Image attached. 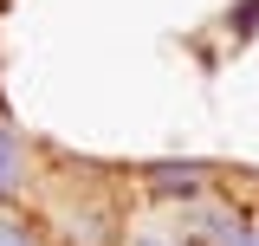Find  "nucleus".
I'll list each match as a JSON object with an SVG mask.
<instances>
[{
    "mask_svg": "<svg viewBox=\"0 0 259 246\" xmlns=\"http://www.w3.org/2000/svg\"><path fill=\"white\" fill-rule=\"evenodd\" d=\"M39 188H52L46 194V214L39 227L52 233V246H123V227L130 214L110 201V188L91 182V175H46Z\"/></svg>",
    "mask_w": 259,
    "mask_h": 246,
    "instance_id": "f257e3e1",
    "label": "nucleus"
},
{
    "mask_svg": "<svg viewBox=\"0 0 259 246\" xmlns=\"http://www.w3.org/2000/svg\"><path fill=\"white\" fill-rule=\"evenodd\" d=\"M130 175H136V188L156 208H175V201H194V194H214L221 188V169L201 162V155H156V162H143Z\"/></svg>",
    "mask_w": 259,
    "mask_h": 246,
    "instance_id": "f03ea898",
    "label": "nucleus"
},
{
    "mask_svg": "<svg viewBox=\"0 0 259 246\" xmlns=\"http://www.w3.org/2000/svg\"><path fill=\"white\" fill-rule=\"evenodd\" d=\"M39 182H46V149L32 143L20 123L0 117V208H20Z\"/></svg>",
    "mask_w": 259,
    "mask_h": 246,
    "instance_id": "7ed1b4c3",
    "label": "nucleus"
},
{
    "mask_svg": "<svg viewBox=\"0 0 259 246\" xmlns=\"http://www.w3.org/2000/svg\"><path fill=\"white\" fill-rule=\"evenodd\" d=\"M123 246H194V240H188V233H182V227H175V220L156 208V214H130Z\"/></svg>",
    "mask_w": 259,
    "mask_h": 246,
    "instance_id": "20e7f679",
    "label": "nucleus"
},
{
    "mask_svg": "<svg viewBox=\"0 0 259 246\" xmlns=\"http://www.w3.org/2000/svg\"><path fill=\"white\" fill-rule=\"evenodd\" d=\"M0 246H52V233L20 208H0Z\"/></svg>",
    "mask_w": 259,
    "mask_h": 246,
    "instance_id": "39448f33",
    "label": "nucleus"
},
{
    "mask_svg": "<svg viewBox=\"0 0 259 246\" xmlns=\"http://www.w3.org/2000/svg\"><path fill=\"white\" fill-rule=\"evenodd\" d=\"M221 26H227V39H233V46H246V39L259 32V0H233V7L221 13Z\"/></svg>",
    "mask_w": 259,
    "mask_h": 246,
    "instance_id": "423d86ee",
    "label": "nucleus"
},
{
    "mask_svg": "<svg viewBox=\"0 0 259 246\" xmlns=\"http://www.w3.org/2000/svg\"><path fill=\"white\" fill-rule=\"evenodd\" d=\"M233 246H259V208H253V220H246V233H240Z\"/></svg>",
    "mask_w": 259,
    "mask_h": 246,
    "instance_id": "0eeeda50",
    "label": "nucleus"
}]
</instances>
